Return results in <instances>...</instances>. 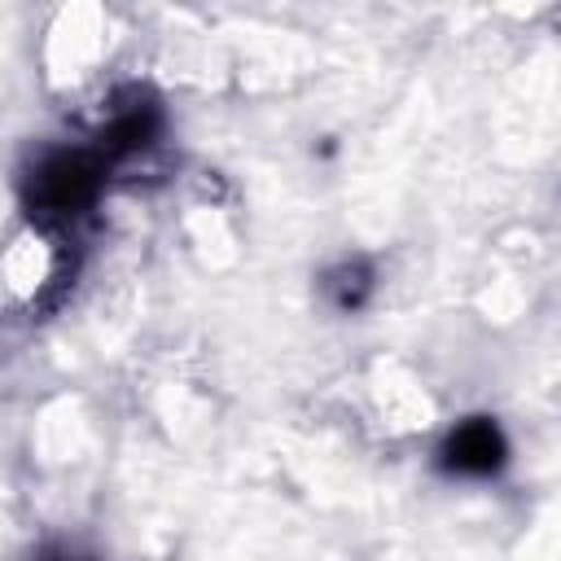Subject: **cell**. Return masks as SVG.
Listing matches in <instances>:
<instances>
[{
  "label": "cell",
  "mask_w": 561,
  "mask_h": 561,
  "mask_svg": "<svg viewBox=\"0 0 561 561\" xmlns=\"http://www.w3.org/2000/svg\"><path fill=\"white\" fill-rule=\"evenodd\" d=\"M110 171L114 162L101 153V145H53L35 153V162L22 175V206L31 224L44 232L79 228L96 210Z\"/></svg>",
  "instance_id": "1"
},
{
  "label": "cell",
  "mask_w": 561,
  "mask_h": 561,
  "mask_svg": "<svg viewBox=\"0 0 561 561\" xmlns=\"http://www.w3.org/2000/svg\"><path fill=\"white\" fill-rule=\"evenodd\" d=\"M508 465V438L495 416H465L438 443V469L447 478H495Z\"/></svg>",
  "instance_id": "2"
},
{
  "label": "cell",
  "mask_w": 561,
  "mask_h": 561,
  "mask_svg": "<svg viewBox=\"0 0 561 561\" xmlns=\"http://www.w3.org/2000/svg\"><path fill=\"white\" fill-rule=\"evenodd\" d=\"M373 289H377V272H373V263L359 259V254L333 263V267L320 276V294H324V302H329L333 311H342V316L359 311V307L373 298Z\"/></svg>",
  "instance_id": "3"
},
{
  "label": "cell",
  "mask_w": 561,
  "mask_h": 561,
  "mask_svg": "<svg viewBox=\"0 0 561 561\" xmlns=\"http://www.w3.org/2000/svg\"><path fill=\"white\" fill-rule=\"evenodd\" d=\"M39 561H92V557H79V552H70V548H53V552H44Z\"/></svg>",
  "instance_id": "4"
}]
</instances>
